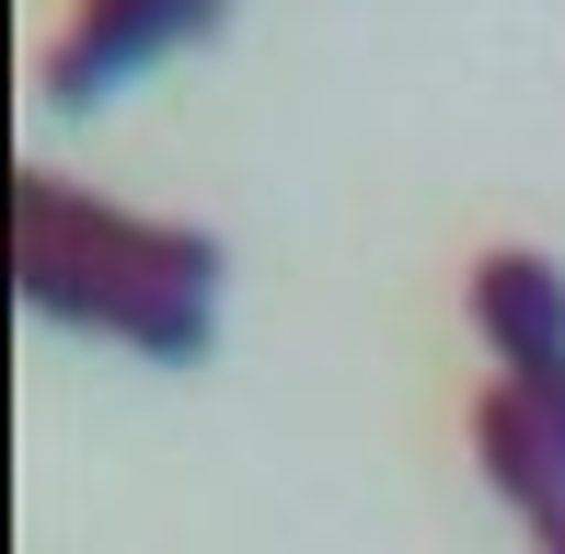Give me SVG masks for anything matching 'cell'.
Here are the masks:
<instances>
[{
  "mask_svg": "<svg viewBox=\"0 0 565 554\" xmlns=\"http://www.w3.org/2000/svg\"><path fill=\"white\" fill-rule=\"evenodd\" d=\"M12 266H23V300L46 323L116 335L162 370H196L220 335V266H231L220 232L82 196L70 173H23L12 185Z\"/></svg>",
  "mask_w": 565,
  "mask_h": 554,
  "instance_id": "1",
  "label": "cell"
},
{
  "mask_svg": "<svg viewBox=\"0 0 565 554\" xmlns=\"http://www.w3.org/2000/svg\"><path fill=\"white\" fill-rule=\"evenodd\" d=\"M231 0H82L70 12V35L46 46V105L58 116H93L116 82H139L150 58H173V46H209Z\"/></svg>",
  "mask_w": 565,
  "mask_h": 554,
  "instance_id": "2",
  "label": "cell"
},
{
  "mask_svg": "<svg viewBox=\"0 0 565 554\" xmlns=\"http://www.w3.org/2000/svg\"><path fill=\"white\" fill-rule=\"evenodd\" d=\"M473 323H484V347H497L508 393L543 405V427L565 439V266L531 255V243L473 255Z\"/></svg>",
  "mask_w": 565,
  "mask_h": 554,
  "instance_id": "3",
  "label": "cell"
},
{
  "mask_svg": "<svg viewBox=\"0 0 565 554\" xmlns=\"http://www.w3.org/2000/svg\"><path fill=\"white\" fill-rule=\"evenodd\" d=\"M520 520H531V554H565V486L543 497V509H520Z\"/></svg>",
  "mask_w": 565,
  "mask_h": 554,
  "instance_id": "4",
  "label": "cell"
}]
</instances>
